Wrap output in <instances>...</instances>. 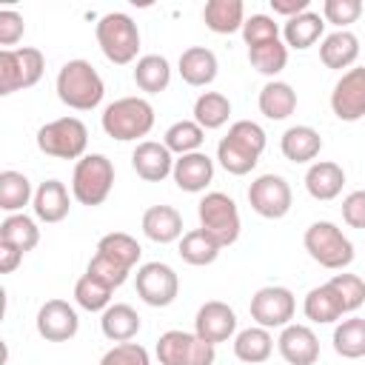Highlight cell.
I'll return each instance as SVG.
<instances>
[{
  "instance_id": "cell-30",
  "label": "cell",
  "mask_w": 365,
  "mask_h": 365,
  "mask_svg": "<svg viewBox=\"0 0 365 365\" xmlns=\"http://www.w3.org/2000/svg\"><path fill=\"white\" fill-rule=\"evenodd\" d=\"M297 108V91L282 83V80H271L262 86L259 91V111L268 117V120H285L291 117Z\"/></svg>"
},
{
  "instance_id": "cell-21",
  "label": "cell",
  "mask_w": 365,
  "mask_h": 365,
  "mask_svg": "<svg viewBox=\"0 0 365 365\" xmlns=\"http://www.w3.org/2000/svg\"><path fill=\"white\" fill-rule=\"evenodd\" d=\"M31 205H34V217L37 220L60 222V220H66V214L71 208V197H68V188L60 180H46V182L37 185Z\"/></svg>"
},
{
  "instance_id": "cell-41",
  "label": "cell",
  "mask_w": 365,
  "mask_h": 365,
  "mask_svg": "<svg viewBox=\"0 0 365 365\" xmlns=\"http://www.w3.org/2000/svg\"><path fill=\"white\" fill-rule=\"evenodd\" d=\"M328 285L336 294V299H339V305H342L345 314L356 311L365 302V279L356 277V274H334L328 279Z\"/></svg>"
},
{
  "instance_id": "cell-42",
  "label": "cell",
  "mask_w": 365,
  "mask_h": 365,
  "mask_svg": "<svg viewBox=\"0 0 365 365\" xmlns=\"http://www.w3.org/2000/svg\"><path fill=\"white\" fill-rule=\"evenodd\" d=\"M191 342H194V334H188V331H165L157 339V359H160V365H185Z\"/></svg>"
},
{
  "instance_id": "cell-7",
  "label": "cell",
  "mask_w": 365,
  "mask_h": 365,
  "mask_svg": "<svg viewBox=\"0 0 365 365\" xmlns=\"http://www.w3.org/2000/svg\"><path fill=\"white\" fill-rule=\"evenodd\" d=\"M88 128L77 117H57L37 131V148L57 160H80L86 157Z\"/></svg>"
},
{
  "instance_id": "cell-26",
  "label": "cell",
  "mask_w": 365,
  "mask_h": 365,
  "mask_svg": "<svg viewBox=\"0 0 365 365\" xmlns=\"http://www.w3.org/2000/svg\"><path fill=\"white\" fill-rule=\"evenodd\" d=\"M202 20L214 34H234L242 31L245 6L242 0H208L202 9Z\"/></svg>"
},
{
  "instance_id": "cell-23",
  "label": "cell",
  "mask_w": 365,
  "mask_h": 365,
  "mask_svg": "<svg viewBox=\"0 0 365 365\" xmlns=\"http://www.w3.org/2000/svg\"><path fill=\"white\" fill-rule=\"evenodd\" d=\"M217 54L205 46H191L180 54V77L188 86H208L217 77Z\"/></svg>"
},
{
  "instance_id": "cell-43",
  "label": "cell",
  "mask_w": 365,
  "mask_h": 365,
  "mask_svg": "<svg viewBox=\"0 0 365 365\" xmlns=\"http://www.w3.org/2000/svg\"><path fill=\"white\" fill-rule=\"evenodd\" d=\"M86 274H91L94 279H100L108 288H120L128 279L131 268H125V265H120V262H114V259H108L103 254H94L91 262H88V268H86Z\"/></svg>"
},
{
  "instance_id": "cell-10",
  "label": "cell",
  "mask_w": 365,
  "mask_h": 365,
  "mask_svg": "<svg viewBox=\"0 0 365 365\" xmlns=\"http://www.w3.org/2000/svg\"><path fill=\"white\" fill-rule=\"evenodd\" d=\"M137 297L151 308H165L180 294V277L165 262H145L137 268Z\"/></svg>"
},
{
  "instance_id": "cell-49",
  "label": "cell",
  "mask_w": 365,
  "mask_h": 365,
  "mask_svg": "<svg viewBox=\"0 0 365 365\" xmlns=\"http://www.w3.org/2000/svg\"><path fill=\"white\" fill-rule=\"evenodd\" d=\"M214 359H217L214 345L205 342V339H200V336L194 334V342H191V348H188L185 365H214Z\"/></svg>"
},
{
  "instance_id": "cell-17",
  "label": "cell",
  "mask_w": 365,
  "mask_h": 365,
  "mask_svg": "<svg viewBox=\"0 0 365 365\" xmlns=\"http://www.w3.org/2000/svg\"><path fill=\"white\" fill-rule=\"evenodd\" d=\"M131 165L137 171L140 180L145 182H160L174 171V157L165 148V143H154V140H143L137 143L134 154H131Z\"/></svg>"
},
{
  "instance_id": "cell-6",
  "label": "cell",
  "mask_w": 365,
  "mask_h": 365,
  "mask_svg": "<svg viewBox=\"0 0 365 365\" xmlns=\"http://www.w3.org/2000/svg\"><path fill=\"white\" fill-rule=\"evenodd\" d=\"M114 185V163L106 154H86L71 174V194L80 205H103Z\"/></svg>"
},
{
  "instance_id": "cell-24",
  "label": "cell",
  "mask_w": 365,
  "mask_h": 365,
  "mask_svg": "<svg viewBox=\"0 0 365 365\" xmlns=\"http://www.w3.org/2000/svg\"><path fill=\"white\" fill-rule=\"evenodd\" d=\"M279 151L291 163H311L322 151V137L311 125H291L279 140Z\"/></svg>"
},
{
  "instance_id": "cell-40",
  "label": "cell",
  "mask_w": 365,
  "mask_h": 365,
  "mask_svg": "<svg viewBox=\"0 0 365 365\" xmlns=\"http://www.w3.org/2000/svg\"><path fill=\"white\" fill-rule=\"evenodd\" d=\"M111 291L114 288H108V285H103L100 279H94L91 274H83L80 279H77V285H74V299H77V305L80 308H86V311H106L108 305H111Z\"/></svg>"
},
{
  "instance_id": "cell-48",
  "label": "cell",
  "mask_w": 365,
  "mask_h": 365,
  "mask_svg": "<svg viewBox=\"0 0 365 365\" xmlns=\"http://www.w3.org/2000/svg\"><path fill=\"white\" fill-rule=\"evenodd\" d=\"M342 220L351 228H365V191H351L342 200Z\"/></svg>"
},
{
  "instance_id": "cell-37",
  "label": "cell",
  "mask_w": 365,
  "mask_h": 365,
  "mask_svg": "<svg viewBox=\"0 0 365 365\" xmlns=\"http://www.w3.org/2000/svg\"><path fill=\"white\" fill-rule=\"evenodd\" d=\"M334 351L345 359H359L365 356V319L362 317H351L342 319L334 328Z\"/></svg>"
},
{
  "instance_id": "cell-50",
  "label": "cell",
  "mask_w": 365,
  "mask_h": 365,
  "mask_svg": "<svg viewBox=\"0 0 365 365\" xmlns=\"http://www.w3.org/2000/svg\"><path fill=\"white\" fill-rule=\"evenodd\" d=\"M271 9H274V14H282L291 20L302 11H308V0H271Z\"/></svg>"
},
{
  "instance_id": "cell-19",
  "label": "cell",
  "mask_w": 365,
  "mask_h": 365,
  "mask_svg": "<svg viewBox=\"0 0 365 365\" xmlns=\"http://www.w3.org/2000/svg\"><path fill=\"white\" fill-rule=\"evenodd\" d=\"M143 234L160 245L182 240V214L171 205H151L143 214Z\"/></svg>"
},
{
  "instance_id": "cell-27",
  "label": "cell",
  "mask_w": 365,
  "mask_h": 365,
  "mask_svg": "<svg viewBox=\"0 0 365 365\" xmlns=\"http://www.w3.org/2000/svg\"><path fill=\"white\" fill-rule=\"evenodd\" d=\"M274 351V339L268 334V328L262 325H251V328H242L237 336H234V356L245 365H259L271 356Z\"/></svg>"
},
{
  "instance_id": "cell-12",
  "label": "cell",
  "mask_w": 365,
  "mask_h": 365,
  "mask_svg": "<svg viewBox=\"0 0 365 365\" xmlns=\"http://www.w3.org/2000/svg\"><path fill=\"white\" fill-rule=\"evenodd\" d=\"M291 185L279 174H259L248 188L251 208L265 220H282L291 211Z\"/></svg>"
},
{
  "instance_id": "cell-18",
  "label": "cell",
  "mask_w": 365,
  "mask_h": 365,
  "mask_svg": "<svg viewBox=\"0 0 365 365\" xmlns=\"http://www.w3.org/2000/svg\"><path fill=\"white\" fill-rule=\"evenodd\" d=\"M171 177H174L180 191H188V194L205 191V185L214 180V160L208 154H202V151L182 154L180 160H174Z\"/></svg>"
},
{
  "instance_id": "cell-15",
  "label": "cell",
  "mask_w": 365,
  "mask_h": 365,
  "mask_svg": "<svg viewBox=\"0 0 365 365\" xmlns=\"http://www.w3.org/2000/svg\"><path fill=\"white\" fill-rule=\"evenodd\" d=\"M80 328L77 311L66 299H48L37 311V334L48 342H68Z\"/></svg>"
},
{
  "instance_id": "cell-11",
  "label": "cell",
  "mask_w": 365,
  "mask_h": 365,
  "mask_svg": "<svg viewBox=\"0 0 365 365\" xmlns=\"http://www.w3.org/2000/svg\"><path fill=\"white\" fill-rule=\"evenodd\" d=\"M251 319L262 328H285L294 319L297 299L282 285H265L251 297Z\"/></svg>"
},
{
  "instance_id": "cell-1",
  "label": "cell",
  "mask_w": 365,
  "mask_h": 365,
  "mask_svg": "<svg viewBox=\"0 0 365 365\" xmlns=\"http://www.w3.org/2000/svg\"><path fill=\"white\" fill-rule=\"evenodd\" d=\"M265 143H268V137H265L259 123L237 120L228 128V134L217 143V160L228 174L242 177L259 163V154L265 151Z\"/></svg>"
},
{
  "instance_id": "cell-3",
  "label": "cell",
  "mask_w": 365,
  "mask_h": 365,
  "mask_svg": "<svg viewBox=\"0 0 365 365\" xmlns=\"http://www.w3.org/2000/svg\"><path fill=\"white\" fill-rule=\"evenodd\" d=\"M103 131L120 143L140 140L154 128V106L145 97H120L103 111Z\"/></svg>"
},
{
  "instance_id": "cell-29",
  "label": "cell",
  "mask_w": 365,
  "mask_h": 365,
  "mask_svg": "<svg viewBox=\"0 0 365 365\" xmlns=\"http://www.w3.org/2000/svg\"><path fill=\"white\" fill-rule=\"evenodd\" d=\"M134 83L145 94H160L171 83V66L163 54H145L134 66Z\"/></svg>"
},
{
  "instance_id": "cell-38",
  "label": "cell",
  "mask_w": 365,
  "mask_h": 365,
  "mask_svg": "<svg viewBox=\"0 0 365 365\" xmlns=\"http://www.w3.org/2000/svg\"><path fill=\"white\" fill-rule=\"evenodd\" d=\"M202 140H205V128H200L194 120H180L174 125H168L163 143L171 154H194L202 148Z\"/></svg>"
},
{
  "instance_id": "cell-35",
  "label": "cell",
  "mask_w": 365,
  "mask_h": 365,
  "mask_svg": "<svg viewBox=\"0 0 365 365\" xmlns=\"http://www.w3.org/2000/svg\"><path fill=\"white\" fill-rule=\"evenodd\" d=\"M29 200H34L31 182L23 171H3L0 174V208L9 214H17L23 205H29Z\"/></svg>"
},
{
  "instance_id": "cell-13",
  "label": "cell",
  "mask_w": 365,
  "mask_h": 365,
  "mask_svg": "<svg viewBox=\"0 0 365 365\" xmlns=\"http://www.w3.org/2000/svg\"><path fill=\"white\" fill-rule=\"evenodd\" d=\"M331 111L342 123H356L365 117V66L348 68L334 91H331Z\"/></svg>"
},
{
  "instance_id": "cell-5",
  "label": "cell",
  "mask_w": 365,
  "mask_h": 365,
  "mask_svg": "<svg viewBox=\"0 0 365 365\" xmlns=\"http://www.w3.org/2000/svg\"><path fill=\"white\" fill-rule=\"evenodd\" d=\"M97 46L114 66H128L140 51V29L123 11H108L97 20Z\"/></svg>"
},
{
  "instance_id": "cell-45",
  "label": "cell",
  "mask_w": 365,
  "mask_h": 365,
  "mask_svg": "<svg viewBox=\"0 0 365 365\" xmlns=\"http://www.w3.org/2000/svg\"><path fill=\"white\" fill-rule=\"evenodd\" d=\"M359 14H362V3L359 0H325L322 3V20L334 23L339 29L356 23Z\"/></svg>"
},
{
  "instance_id": "cell-22",
  "label": "cell",
  "mask_w": 365,
  "mask_h": 365,
  "mask_svg": "<svg viewBox=\"0 0 365 365\" xmlns=\"http://www.w3.org/2000/svg\"><path fill=\"white\" fill-rule=\"evenodd\" d=\"M356 57H359V37L348 29L331 31L319 46V60L325 63V68H348L354 66Z\"/></svg>"
},
{
  "instance_id": "cell-20",
  "label": "cell",
  "mask_w": 365,
  "mask_h": 365,
  "mask_svg": "<svg viewBox=\"0 0 365 365\" xmlns=\"http://www.w3.org/2000/svg\"><path fill=\"white\" fill-rule=\"evenodd\" d=\"M342 185H345V171H342V165H336L331 160L311 163V168L305 171V191L319 202L339 197Z\"/></svg>"
},
{
  "instance_id": "cell-25",
  "label": "cell",
  "mask_w": 365,
  "mask_h": 365,
  "mask_svg": "<svg viewBox=\"0 0 365 365\" xmlns=\"http://www.w3.org/2000/svg\"><path fill=\"white\" fill-rule=\"evenodd\" d=\"M100 331L111 342H131L137 336V331H140V314L125 302H114V305H108L103 311Z\"/></svg>"
},
{
  "instance_id": "cell-2",
  "label": "cell",
  "mask_w": 365,
  "mask_h": 365,
  "mask_svg": "<svg viewBox=\"0 0 365 365\" xmlns=\"http://www.w3.org/2000/svg\"><path fill=\"white\" fill-rule=\"evenodd\" d=\"M106 94L103 77L88 60H68L57 74V97L74 111H91Z\"/></svg>"
},
{
  "instance_id": "cell-47",
  "label": "cell",
  "mask_w": 365,
  "mask_h": 365,
  "mask_svg": "<svg viewBox=\"0 0 365 365\" xmlns=\"http://www.w3.org/2000/svg\"><path fill=\"white\" fill-rule=\"evenodd\" d=\"M26 31V23H23V14H17L14 9H3L0 11V46H14Z\"/></svg>"
},
{
  "instance_id": "cell-44",
  "label": "cell",
  "mask_w": 365,
  "mask_h": 365,
  "mask_svg": "<svg viewBox=\"0 0 365 365\" xmlns=\"http://www.w3.org/2000/svg\"><path fill=\"white\" fill-rule=\"evenodd\" d=\"M242 40H245L248 48L259 46V43H268V40H279V26L268 14H251L242 23Z\"/></svg>"
},
{
  "instance_id": "cell-16",
  "label": "cell",
  "mask_w": 365,
  "mask_h": 365,
  "mask_svg": "<svg viewBox=\"0 0 365 365\" xmlns=\"http://www.w3.org/2000/svg\"><path fill=\"white\" fill-rule=\"evenodd\" d=\"M277 348L288 365H314L319 359V339L308 325H285Z\"/></svg>"
},
{
  "instance_id": "cell-32",
  "label": "cell",
  "mask_w": 365,
  "mask_h": 365,
  "mask_svg": "<svg viewBox=\"0 0 365 365\" xmlns=\"http://www.w3.org/2000/svg\"><path fill=\"white\" fill-rule=\"evenodd\" d=\"M0 242L6 245H14L17 251L29 254L37 242H40V228L31 217L26 214H9L3 222H0Z\"/></svg>"
},
{
  "instance_id": "cell-4",
  "label": "cell",
  "mask_w": 365,
  "mask_h": 365,
  "mask_svg": "<svg viewBox=\"0 0 365 365\" xmlns=\"http://www.w3.org/2000/svg\"><path fill=\"white\" fill-rule=\"evenodd\" d=\"M305 251L314 262H319L328 271H342L354 262V242L328 220H317L305 228Z\"/></svg>"
},
{
  "instance_id": "cell-14",
  "label": "cell",
  "mask_w": 365,
  "mask_h": 365,
  "mask_svg": "<svg viewBox=\"0 0 365 365\" xmlns=\"http://www.w3.org/2000/svg\"><path fill=\"white\" fill-rule=\"evenodd\" d=\"M237 331V314L228 302H220V299H208L200 305L197 317H194V334L211 345L217 342H225L231 339Z\"/></svg>"
},
{
  "instance_id": "cell-33",
  "label": "cell",
  "mask_w": 365,
  "mask_h": 365,
  "mask_svg": "<svg viewBox=\"0 0 365 365\" xmlns=\"http://www.w3.org/2000/svg\"><path fill=\"white\" fill-rule=\"evenodd\" d=\"M302 311H305V317H308L311 322H317V325L336 322V319L345 314L342 305H339V299H336V294L331 291L328 282L308 291V297H305V302H302Z\"/></svg>"
},
{
  "instance_id": "cell-46",
  "label": "cell",
  "mask_w": 365,
  "mask_h": 365,
  "mask_svg": "<svg viewBox=\"0 0 365 365\" xmlns=\"http://www.w3.org/2000/svg\"><path fill=\"white\" fill-rule=\"evenodd\" d=\"M100 365H151V359L140 342H120L103 354Z\"/></svg>"
},
{
  "instance_id": "cell-34",
  "label": "cell",
  "mask_w": 365,
  "mask_h": 365,
  "mask_svg": "<svg viewBox=\"0 0 365 365\" xmlns=\"http://www.w3.org/2000/svg\"><path fill=\"white\" fill-rule=\"evenodd\" d=\"M228 117H231V103H228L225 94H220V91H202L197 97V103H194V123L200 128H205V131L208 128H220V125L228 123Z\"/></svg>"
},
{
  "instance_id": "cell-28",
  "label": "cell",
  "mask_w": 365,
  "mask_h": 365,
  "mask_svg": "<svg viewBox=\"0 0 365 365\" xmlns=\"http://www.w3.org/2000/svg\"><path fill=\"white\" fill-rule=\"evenodd\" d=\"M322 29H325V20L317 11H302L291 20H285L282 37H285V46H291L297 51H305L322 37Z\"/></svg>"
},
{
  "instance_id": "cell-39",
  "label": "cell",
  "mask_w": 365,
  "mask_h": 365,
  "mask_svg": "<svg viewBox=\"0 0 365 365\" xmlns=\"http://www.w3.org/2000/svg\"><path fill=\"white\" fill-rule=\"evenodd\" d=\"M248 60L251 66L265 74V77H274L285 68L288 63V46L282 40H268V43H259V46H251L248 48Z\"/></svg>"
},
{
  "instance_id": "cell-8",
  "label": "cell",
  "mask_w": 365,
  "mask_h": 365,
  "mask_svg": "<svg viewBox=\"0 0 365 365\" xmlns=\"http://www.w3.org/2000/svg\"><path fill=\"white\" fill-rule=\"evenodd\" d=\"M46 71V57L34 46L3 48L0 51V94L9 97L20 88H31L40 83Z\"/></svg>"
},
{
  "instance_id": "cell-9",
  "label": "cell",
  "mask_w": 365,
  "mask_h": 365,
  "mask_svg": "<svg viewBox=\"0 0 365 365\" xmlns=\"http://www.w3.org/2000/svg\"><path fill=\"white\" fill-rule=\"evenodd\" d=\"M200 228H205L222 248L237 242L240 237V211H237V202L222 194V191H208L202 200H200Z\"/></svg>"
},
{
  "instance_id": "cell-51",
  "label": "cell",
  "mask_w": 365,
  "mask_h": 365,
  "mask_svg": "<svg viewBox=\"0 0 365 365\" xmlns=\"http://www.w3.org/2000/svg\"><path fill=\"white\" fill-rule=\"evenodd\" d=\"M23 259V251H17L14 245L0 242V274H11Z\"/></svg>"
},
{
  "instance_id": "cell-31",
  "label": "cell",
  "mask_w": 365,
  "mask_h": 365,
  "mask_svg": "<svg viewBox=\"0 0 365 365\" xmlns=\"http://www.w3.org/2000/svg\"><path fill=\"white\" fill-rule=\"evenodd\" d=\"M220 242L205 231V228H194V231H185L182 240H180V257L182 262L188 265H211L217 257H220Z\"/></svg>"
},
{
  "instance_id": "cell-36",
  "label": "cell",
  "mask_w": 365,
  "mask_h": 365,
  "mask_svg": "<svg viewBox=\"0 0 365 365\" xmlns=\"http://www.w3.org/2000/svg\"><path fill=\"white\" fill-rule=\"evenodd\" d=\"M97 254H103V257H108V259H114V262H120V265H125V268H134V265L140 262L143 248H140V242H137L131 234H125V231H111V234L100 237Z\"/></svg>"
}]
</instances>
